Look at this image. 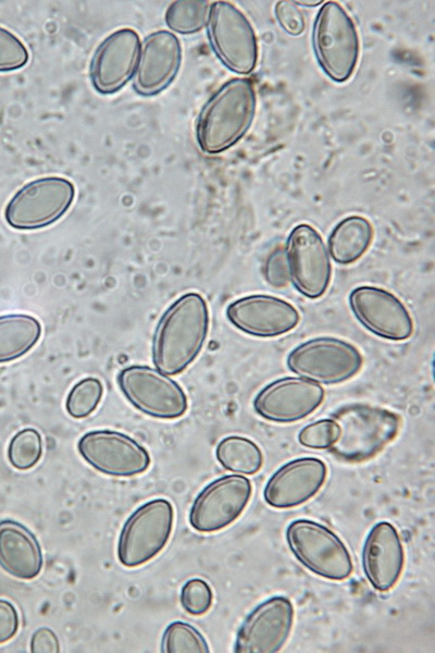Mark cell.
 <instances>
[{"instance_id": "cell-1", "label": "cell", "mask_w": 435, "mask_h": 653, "mask_svg": "<svg viewBox=\"0 0 435 653\" xmlns=\"http://www.w3.org/2000/svg\"><path fill=\"white\" fill-rule=\"evenodd\" d=\"M209 330L206 299L189 292L174 300L161 316L152 340V360L166 374L183 372L199 355Z\"/></svg>"}, {"instance_id": "cell-2", "label": "cell", "mask_w": 435, "mask_h": 653, "mask_svg": "<svg viewBox=\"0 0 435 653\" xmlns=\"http://www.w3.org/2000/svg\"><path fill=\"white\" fill-rule=\"evenodd\" d=\"M253 82L236 77L223 84L202 108L196 127L199 148L207 155L221 153L237 144L254 116Z\"/></svg>"}, {"instance_id": "cell-3", "label": "cell", "mask_w": 435, "mask_h": 653, "mask_svg": "<svg viewBox=\"0 0 435 653\" xmlns=\"http://www.w3.org/2000/svg\"><path fill=\"white\" fill-rule=\"evenodd\" d=\"M338 435L330 447L339 460L360 464L378 455L399 433L400 417L386 408L349 404L333 412Z\"/></svg>"}, {"instance_id": "cell-4", "label": "cell", "mask_w": 435, "mask_h": 653, "mask_svg": "<svg viewBox=\"0 0 435 653\" xmlns=\"http://www.w3.org/2000/svg\"><path fill=\"white\" fill-rule=\"evenodd\" d=\"M315 59L324 74L335 83H345L353 74L360 51L356 25L336 1L319 10L312 29Z\"/></svg>"}, {"instance_id": "cell-5", "label": "cell", "mask_w": 435, "mask_h": 653, "mask_svg": "<svg viewBox=\"0 0 435 653\" xmlns=\"http://www.w3.org/2000/svg\"><path fill=\"white\" fill-rule=\"evenodd\" d=\"M286 541L296 559L324 579L341 581L353 570L346 544L318 521L306 518L291 521L286 528Z\"/></svg>"}, {"instance_id": "cell-6", "label": "cell", "mask_w": 435, "mask_h": 653, "mask_svg": "<svg viewBox=\"0 0 435 653\" xmlns=\"http://www.w3.org/2000/svg\"><path fill=\"white\" fill-rule=\"evenodd\" d=\"M75 198L74 184L62 176H44L21 187L4 209L7 223L16 230L46 227L60 220Z\"/></svg>"}, {"instance_id": "cell-7", "label": "cell", "mask_w": 435, "mask_h": 653, "mask_svg": "<svg viewBox=\"0 0 435 653\" xmlns=\"http://www.w3.org/2000/svg\"><path fill=\"white\" fill-rule=\"evenodd\" d=\"M173 522L174 509L166 498H154L139 506L121 530L119 562L134 568L154 558L166 545Z\"/></svg>"}, {"instance_id": "cell-8", "label": "cell", "mask_w": 435, "mask_h": 653, "mask_svg": "<svg viewBox=\"0 0 435 653\" xmlns=\"http://www.w3.org/2000/svg\"><path fill=\"white\" fill-rule=\"evenodd\" d=\"M208 36L220 61L232 72L250 74L258 62V41L246 15L228 1L210 5Z\"/></svg>"}, {"instance_id": "cell-9", "label": "cell", "mask_w": 435, "mask_h": 653, "mask_svg": "<svg viewBox=\"0 0 435 653\" xmlns=\"http://www.w3.org/2000/svg\"><path fill=\"white\" fill-rule=\"evenodd\" d=\"M359 349L344 340L322 336L295 347L287 357L294 373L322 384H338L353 378L362 368Z\"/></svg>"}, {"instance_id": "cell-10", "label": "cell", "mask_w": 435, "mask_h": 653, "mask_svg": "<svg viewBox=\"0 0 435 653\" xmlns=\"http://www.w3.org/2000/svg\"><path fill=\"white\" fill-rule=\"evenodd\" d=\"M117 384L125 398L141 412L158 419H177L188 408L182 386L149 366L133 365L120 371Z\"/></svg>"}, {"instance_id": "cell-11", "label": "cell", "mask_w": 435, "mask_h": 653, "mask_svg": "<svg viewBox=\"0 0 435 653\" xmlns=\"http://www.w3.org/2000/svg\"><path fill=\"white\" fill-rule=\"evenodd\" d=\"M285 257L289 280L310 299L324 295L332 278L328 251L319 232L309 224L295 226L288 235Z\"/></svg>"}, {"instance_id": "cell-12", "label": "cell", "mask_w": 435, "mask_h": 653, "mask_svg": "<svg viewBox=\"0 0 435 653\" xmlns=\"http://www.w3.org/2000/svg\"><path fill=\"white\" fill-rule=\"evenodd\" d=\"M252 494L251 481L227 475L204 486L189 510V523L198 532L211 533L232 525L243 514Z\"/></svg>"}, {"instance_id": "cell-13", "label": "cell", "mask_w": 435, "mask_h": 653, "mask_svg": "<svg viewBox=\"0 0 435 653\" xmlns=\"http://www.w3.org/2000/svg\"><path fill=\"white\" fill-rule=\"evenodd\" d=\"M80 456L96 470L113 477L145 472L151 463L148 451L133 438L113 430H94L77 443Z\"/></svg>"}, {"instance_id": "cell-14", "label": "cell", "mask_w": 435, "mask_h": 653, "mask_svg": "<svg viewBox=\"0 0 435 653\" xmlns=\"http://www.w3.org/2000/svg\"><path fill=\"white\" fill-rule=\"evenodd\" d=\"M295 609L284 595H274L254 607L240 625L234 644L236 653H276L293 629Z\"/></svg>"}, {"instance_id": "cell-15", "label": "cell", "mask_w": 435, "mask_h": 653, "mask_svg": "<svg viewBox=\"0 0 435 653\" xmlns=\"http://www.w3.org/2000/svg\"><path fill=\"white\" fill-rule=\"evenodd\" d=\"M349 306L356 319L371 333L389 341H406L413 320L403 303L391 292L363 285L351 291Z\"/></svg>"}, {"instance_id": "cell-16", "label": "cell", "mask_w": 435, "mask_h": 653, "mask_svg": "<svg viewBox=\"0 0 435 653\" xmlns=\"http://www.w3.org/2000/svg\"><path fill=\"white\" fill-rule=\"evenodd\" d=\"M323 401L324 389L319 383L285 377L260 390L253 399V409L265 420L291 423L315 411Z\"/></svg>"}, {"instance_id": "cell-17", "label": "cell", "mask_w": 435, "mask_h": 653, "mask_svg": "<svg viewBox=\"0 0 435 653\" xmlns=\"http://www.w3.org/2000/svg\"><path fill=\"white\" fill-rule=\"evenodd\" d=\"M227 320L239 331L257 337H275L295 329L300 315L287 300L265 294L233 300L226 308Z\"/></svg>"}, {"instance_id": "cell-18", "label": "cell", "mask_w": 435, "mask_h": 653, "mask_svg": "<svg viewBox=\"0 0 435 653\" xmlns=\"http://www.w3.org/2000/svg\"><path fill=\"white\" fill-rule=\"evenodd\" d=\"M140 53V38L133 28L110 34L97 48L90 65L94 88L100 94H114L132 78Z\"/></svg>"}, {"instance_id": "cell-19", "label": "cell", "mask_w": 435, "mask_h": 653, "mask_svg": "<svg viewBox=\"0 0 435 653\" xmlns=\"http://www.w3.org/2000/svg\"><path fill=\"white\" fill-rule=\"evenodd\" d=\"M327 477L325 463L316 457H299L281 466L263 489L265 503L277 509L302 505L323 486Z\"/></svg>"}, {"instance_id": "cell-20", "label": "cell", "mask_w": 435, "mask_h": 653, "mask_svg": "<svg viewBox=\"0 0 435 653\" xmlns=\"http://www.w3.org/2000/svg\"><path fill=\"white\" fill-rule=\"evenodd\" d=\"M182 63V46L169 30L150 34L140 48L134 88L144 96H153L175 79Z\"/></svg>"}, {"instance_id": "cell-21", "label": "cell", "mask_w": 435, "mask_h": 653, "mask_svg": "<svg viewBox=\"0 0 435 653\" xmlns=\"http://www.w3.org/2000/svg\"><path fill=\"white\" fill-rule=\"evenodd\" d=\"M405 552L397 529L388 521L375 523L362 550V567L369 583L380 592L394 588L402 574Z\"/></svg>"}, {"instance_id": "cell-22", "label": "cell", "mask_w": 435, "mask_h": 653, "mask_svg": "<svg viewBox=\"0 0 435 653\" xmlns=\"http://www.w3.org/2000/svg\"><path fill=\"white\" fill-rule=\"evenodd\" d=\"M0 567L14 578L30 580L42 568V553L35 534L12 519L0 521Z\"/></svg>"}, {"instance_id": "cell-23", "label": "cell", "mask_w": 435, "mask_h": 653, "mask_svg": "<svg viewBox=\"0 0 435 653\" xmlns=\"http://www.w3.org/2000/svg\"><path fill=\"white\" fill-rule=\"evenodd\" d=\"M373 236L374 230L368 219L350 215L340 220L332 230L327 251L336 263L351 264L368 251Z\"/></svg>"}, {"instance_id": "cell-24", "label": "cell", "mask_w": 435, "mask_h": 653, "mask_svg": "<svg viewBox=\"0 0 435 653\" xmlns=\"http://www.w3.org/2000/svg\"><path fill=\"white\" fill-rule=\"evenodd\" d=\"M40 335L41 324L30 315L0 316V364L24 356L37 344Z\"/></svg>"}, {"instance_id": "cell-25", "label": "cell", "mask_w": 435, "mask_h": 653, "mask_svg": "<svg viewBox=\"0 0 435 653\" xmlns=\"http://www.w3.org/2000/svg\"><path fill=\"white\" fill-rule=\"evenodd\" d=\"M221 466L232 472L254 475L263 465L261 448L250 439L231 435L222 439L215 448Z\"/></svg>"}, {"instance_id": "cell-26", "label": "cell", "mask_w": 435, "mask_h": 653, "mask_svg": "<svg viewBox=\"0 0 435 653\" xmlns=\"http://www.w3.org/2000/svg\"><path fill=\"white\" fill-rule=\"evenodd\" d=\"M210 4L204 0H178L172 2L165 12V23L171 30L179 34L200 32L208 24Z\"/></svg>"}, {"instance_id": "cell-27", "label": "cell", "mask_w": 435, "mask_h": 653, "mask_svg": "<svg viewBox=\"0 0 435 653\" xmlns=\"http://www.w3.org/2000/svg\"><path fill=\"white\" fill-rule=\"evenodd\" d=\"M161 651L164 653H209L210 649L198 629L188 623L173 621L164 630Z\"/></svg>"}, {"instance_id": "cell-28", "label": "cell", "mask_w": 435, "mask_h": 653, "mask_svg": "<svg viewBox=\"0 0 435 653\" xmlns=\"http://www.w3.org/2000/svg\"><path fill=\"white\" fill-rule=\"evenodd\" d=\"M42 455V439L33 428H25L11 439L8 446V459L17 470H27L36 466Z\"/></svg>"}, {"instance_id": "cell-29", "label": "cell", "mask_w": 435, "mask_h": 653, "mask_svg": "<svg viewBox=\"0 0 435 653\" xmlns=\"http://www.w3.org/2000/svg\"><path fill=\"white\" fill-rule=\"evenodd\" d=\"M102 394L103 386L99 379L94 377L84 378L69 392L65 409L72 418H86L96 410Z\"/></svg>"}, {"instance_id": "cell-30", "label": "cell", "mask_w": 435, "mask_h": 653, "mask_svg": "<svg viewBox=\"0 0 435 653\" xmlns=\"http://www.w3.org/2000/svg\"><path fill=\"white\" fill-rule=\"evenodd\" d=\"M181 604L192 616L206 614L213 602L210 586L200 578H191L185 582L181 590Z\"/></svg>"}, {"instance_id": "cell-31", "label": "cell", "mask_w": 435, "mask_h": 653, "mask_svg": "<svg viewBox=\"0 0 435 653\" xmlns=\"http://www.w3.org/2000/svg\"><path fill=\"white\" fill-rule=\"evenodd\" d=\"M29 52L24 42L11 30L0 26V72H12L24 67Z\"/></svg>"}, {"instance_id": "cell-32", "label": "cell", "mask_w": 435, "mask_h": 653, "mask_svg": "<svg viewBox=\"0 0 435 653\" xmlns=\"http://www.w3.org/2000/svg\"><path fill=\"white\" fill-rule=\"evenodd\" d=\"M338 427L333 419H320L303 427L298 433L299 443L312 449L330 448L336 441Z\"/></svg>"}, {"instance_id": "cell-33", "label": "cell", "mask_w": 435, "mask_h": 653, "mask_svg": "<svg viewBox=\"0 0 435 653\" xmlns=\"http://www.w3.org/2000/svg\"><path fill=\"white\" fill-rule=\"evenodd\" d=\"M275 16L287 34L299 36L303 33L306 27L304 17L295 1H278L275 4Z\"/></svg>"}, {"instance_id": "cell-34", "label": "cell", "mask_w": 435, "mask_h": 653, "mask_svg": "<svg viewBox=\"0 0 435 653\" xmlns=\"http://www.w3.org/2000/svg\"><path fill=\"white\" fill-rule=\"evenodd\" d=\"M264 275L269 284L274 287H284L288 284L290 280L284 249L278 248L269 256Z\"/></svg>"}, {"instance_id": "cell-35", "label": "cell", "mask_w": 435, "mask_h": 653, "mask_svg": "<svg viewBox=\"0 0 435 653\" xmlns=\"http://www.w3.org/2000/svg\"><path fill=\"white\" fill-rule=\"evenodd\" d=\"M20 626L18 613L8 600L0 599V644L11 640Z\"/></svg>"}, {"instance_id": "cell-36", "label": "cell", "mask_w": 435, "mask_h": 653, "mask_svg": "<svg viewBox=\"0 0 435 653\" xmlns=\"http://www.w3.org/2000/svg\"><path fill=\"white\" fill-rule=\"evenodd\" d=\"M59 639L53 630L47 627L37 629L30 638L32 653H58Z\"/></svg>"}, {"instance_id": "cell-37", "label": "cell", "mask_w": 435, "mask_h": 653, "mask_svg": "<svg viewBox=\"0 0 435 653\" xmlns=\"http://www.w3.org/2000/svg\"><path fill=\"white\" fill-rule=\"evenodd\" d=\"M296 4L306 5V7H315L322 3V0L319 1H295Z\"/></svg>"}]
</instances>
